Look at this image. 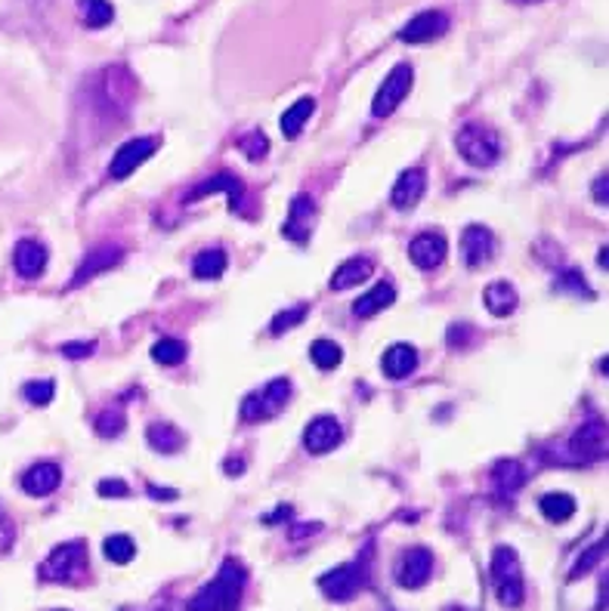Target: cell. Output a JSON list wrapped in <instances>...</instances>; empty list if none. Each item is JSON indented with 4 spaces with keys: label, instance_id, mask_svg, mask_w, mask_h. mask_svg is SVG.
<instances>
[{
    "label": "cell",
    "instance_id": "cell-31",
    "mask_svg": "<svg viewBox=\"0 0 609 611\" xmlns=\"http://www.w3.org/2000/svg\"><path fill=\"white\" fill-rule=\"evenodd\" d=\"M492 479L508 497H514L517 492H520V485H523V466L517 463V460H501V463L495 466Z\"/></svg>",
    "mask_w": 609,
    "mask_h": 611
},
{
    "label": "cell",
    "instance_id": "cell-12",
    "mask_svg": "<svg viewBox=\"0 0 609 611\" xmlns=\"http://www.w3.org/2000/svg\"><path fill=\"white\" fill-rule=\"evenodd\" d=\"M446 32H449V16H446V13H442V10H424L402 28L400 41H405V43H427V41L442 37Z\"/></svg>",
    "mask_w": 609,
    "mask_h": 611
},
{
    "label": "cell",
    "instance_id": "cell-1",
    "mask_svg": "<svg viewBox=\"0 0 609 611\" xmlns=\"http://www.w3.org/2000/svg\"><path fill=\"white\" fill-rule=\"evenodd\" d=\"M247 584V571L238 559H227L210 584L201 587L189 599V611H238Z\"/></svg>",
    "mask_w": 609,
    "mask_h": 611
},
{
    "label": "cell",
    "instance_id": "cell-4",
    "mask_svg": "<svg viewBox=\"0 0 609 611\" xmlns=\"http://www.w3.org/2000/svg\"><path fill=\"white\" fill-rule=\"evenodd\" d=\"M291 398V380H269L266 387L251 392V396L242 402V420L245 424H263V420H273L276 414L288 405Z\"/></svg>",
    "mask_w": 609,
    "mask_h": 611
},
{
    "label": "cell",
    "instance_id": "cell-39",
    "mask_svg": "<svg viewBox=\"0 0 609 611\" xmlns=\"http://www.w3.org/2000/svg\"><path fill=\"white\" fill-rule=\"evenodd\" d=\"M100 494L102 497H127V485L121 479H105V482H100Z\"/></svg>",
    "mask_w": 609,
    "mask_h": 611
},
{
    "label": "cell",
    "instance_id": "cell-24",
    "mask_svg": "<svg viewBox=\"0 0 609 611\" xmlns=\"http://www.w3.org/2000/svg\"><path fill=\"white\" fill-rule=\"evenodd\" d=\"M393 300H396V288L390 282H381L353 303V315H356V319H372V315H378L381 309L393 306Z\"/></svg>",
    "mask_w": 609,
    "mask_h": 611
},
{
    "label": "cell",
    "instance_id": "cell-27",
    "mask_svg": "<svg viewBox=\"0 0 609 611\" xmlns=\"http://www.w3.org/2000/svg\"><path fill=\"white\" fill-rule=\"evenodd\" d=\"M149 444H152L158 454H177V451L183 448V433L170 424H152L149 426Z\"/></svg>",
    "mask_w": 609,
    "mask_h": 611
},
{
    "label": "cell",
    "instance_id": "cell-26",
    "mask_svg": "<svg viewBox=\"0 0 609 611\" xmlns=\"http://www.w3.org/2000/svg\"><path fill=\"white\" fill-rule=\"evenodd\" d=\"M229 260L223 251H217V247H210V251H201L198 256H195L192 263V272L195 278H201V282H214V278H220L223 272H227Z\"/></svg>",
    "mask_w": 609,
    "mask_h": 611
},
{
    "label": "cell",
    "instance_id": "cell-43",
    "mask_svg": "<svg viewBox=\"0 0 609 611\" xmlns=\"http://www.w3.org/2000/svg\"><path fill=\"white\" fill-rule=\"evenodd\" d=\"M514 4H541V0H514Z\"/></svg>",
    "mask_w": 609,
    "mask_h": 611
},
{
    "label": "cell",
    "instance_id": "cell-14",
    "mask_svg": "<svg viewBox=\"0 0 609 611\" xmlns=\"http://www.w3.org/2000/svg\"><path fill=\"white\" fill-rule=\"evenodd\" d=\"M461 253L470 269H483L495 256V235L486 225H468L461 235Z\"/></svg>",
    "mask_w": 609,
    "mask_h": 611
},
{
    "label": "cell",
    "instance_id": "cell-40",
    "mask_svg": "<svg viewBox=\"0 0 609 611\" xmlns=\"http://www.w3.org/2000/svg\"><path fill=\"white\" fill-rule=\"evenodd\" d=\"M90 352H93V343H69V346H63L65 358H81V356H90Z\"/></svg>",
    "mask_w": 609,
    "mask_h": 611
},
{
    "label": "cell",
    "instance_id": "cell-20",
    "mask_svg": "<svg viewBox=\"0 0 609 611\" xmlns=\"http://www.w3.org/2000/svg\"><path fill=\"white\" fill-rule=\"evenodd\" d=\"M374 272V263L368 260V256H353V260H343L337 272L331 275V291H350L356 288V284H362L372 278Z\"/></svg>",
    "mask_w": 609,
    "mask_h": 611
},
{
    "label": "cell",
    "instance_id": "cell-35",
    "mask_svg": "<svg viewBox=\"0 0 609 611\" xmlns=\"http://www.w3.org/2000/svg\"><path fill=\"white\" fill-rule=\"evenodd\" d=\"M604 553H606V540H600V543H594V547L588 549V553L582 556V559L575 562V568L569 571V580H575V578H585L588 571L597 565L600 559H604Z\"/></svg>",
    "mask_w": 609,
    "mask_h": 611
},
{
    "label": "cell",
    "instance_id": "cell-32",
    "mask_svg": "<svg viewBox=\"0 0 609 611\" xmlns=\"http://www.w3.org/2000/svg\"><path fill=\"white\" fill-rule=\"evenodd\" d=\"M102 553L109 562L127 565L133 556H137V543H133V538H127V534H111V538H105V543H102Z\"/></svg>",
    "mask_w": 609,
    "mask_h": 611
},
{
    "label": "cell",
    "instance_id": "cell-13",
    "mask_svg": "<svg viewBox=\"0 0 609 611\" xmlns=\"http://www.w3.org/2000/svg\"><path fill=\"white\" fill-rule=\"evenodd\" d=\"M217 192H227L229 210H242L245 186H242V179L232 177V173H217V177H210L208 183H198L189 195H186V204H195V201L208 198V195H217Z\"/></svg>",
    "mask_w": 609,
    "mask_h": 611
},
{
    "label": "cell",
    "instance_id": "cell-7",
    "mask_svg": "<svg viewBox=\"0 0 609 611\" xmlns=\"http://www.w3.org/2000/svg\"><path fill=\"white\" fill-rule=\"evenodd\" d=\"M362 584H365V565L362 562L341 565V568H334V571H328V575L319 578L322 593H325L328 599H334V602L353 599V596L362 590Z\"/></svg>",
    "mask_w": 609,
    "mask_h": 611
},
{
    "label": "cell",
    "instance_id": "cell-28",
    "mask_svg": "<svg viewBox=\"0 0 609 611\" xmlns=\"http://www.w3.org/2000/svg\"><path fill=\"white\" fill-rule=\"evenodd\" d=\"M310 358L313 365L319 368V371H334L337 365L343 361V349L334 343V339H315V343L310 346Z\"/></svg>",
    "mask_w": 609,
    "mask_h": 611
},
{
    "label": "cell",
    "instance_id": "cell-36",
    "mask_svg": "<svg viewBox=\"0 0 609 611\" xmlns=\"http://www.w3.org/2000/svg\"><path fill=\"white\" fill-rule=\"evenodd\" d=\"M96 433L105 435V439H115V435H121L124 433V414H118V411L100 414V420H96Z\"/></svg>",
    "mask_w": 609,
    "mask_h": 611
},
{
    "label": "cell",
    "instance_id": "cell-16",
    "mask_svg": "<svg viewBox=\"0 0 609 611\" xmlns=\"http://www.w3.org/2000/svg\"><path fill=\"white\" fill-rule=\"evenodd\" d=\"M343 439V429L334 417H315L304 433V444L310 454H328Z\"/></svg>",
    "mask_w": 609,
    "mask_h": 611
},
{
    "label": "cell",
    "instance_id": "cell-6",
    "mask_svg": "<svg viewBox=\"0 0 609 611\" xmlns=\"http://www.w3.org/2000/svg\"><path fill=\"white\" fill-rule=\"evenodd\" d=\"M87 568V547L84 543H63L47 556L41 565V580H56V584H69Z\"/></svg>",
    "mask_w": 609,
    "mask_h": 611
},
{
    "label": "cell",
    "instance_id": "cell-38",
    "mask_svg": "<svg viewBox=\"0 0 609 611\" xmlns=\"http://www.w3.org/2000/svg\"><path fill=\"white\" fill-rule=\"evenodd\" d=\"M304 315H306V306H295L288 309V312H279L273 319V324H269V330H273V334H285V330L297 328V324L304 321Z\"/></svg>",
    "mask_w": 609,
    "mask_h": 611
},
{
    "label": "cell",
    "instance_id": "cell-2",
    "mask_svg": "<svg viewBox=\"0 0 609 611\" xmlns=\"http://www.w3.org/2000/svg\"><path fill=\"white\" fill-rule=\"evenodd\" d=\"M492 584L495 596L505 608H520L523 606V568H520V556L514 547H495L492 553Z\"/></svg>",
    "mask_w": 609,
    "mask_h": 611
},
{
    "label": "cell",
    "instance_id": "cell-25",
    "mask_svg": "<svg viewBox=\"0 0 609 611\" xmlns=\"http://www.w3.org/2000/svg\"><path fill=\"white\" fill-rule=\"evenodd\" d=\"M313 111H315V100H313V96H300V100L291 105V109L285 111L282 120H279L282 133L288 136V139H295V136L306 127V120H310Z\"/></svg>",
    "mask_w": 609,
    "mask_h": 611
},
{
    "label": "cell",
    "instance_id": "cell-29",
    "mask_svg": "<svg viewBox=\"0 0 609 611\" xmlns=\"http://www.w3.org/2000/svg\"><path fill=\"white\" fill-rule=\"evenodd\" d=\"M78 10L87 28H105L115 19V6L109 0H78Z\"/></svg>",
    "mask_w": 609,
    "mask_h": 611
},
{
    "label": "cell",
    "instance_id": "cell-10",
    "mask_svg": "<svg viewBox=\"0 0 609 611\" xmlns=\"http://www.w3.org/2000/svg\"><path fill=\"white\" fill-rule=\"evenodd\" d=\"M409 256L418 269H440L449 256V241L442 232H420L409 244Z\"/></svg>",
    "mask_w": 609,
    "mask_h": 611
},
{
    "label": "cell",
    "instance_id": "cell-5",
    "mask_svg": "<svg viewBox=\"0 0 609 611\" xmlns=\"http://www.w3.org/2000/svg\"><path fill=\"white\" fill-rule=\"evenodd\" d=\"M411 81H415V68L409 62H400L393 65V72L383 78V84L378 87V93H374V102H372V115L374 118H390L396 109L402 105V100L409 96L411 90Z\"/></svg>",
    "mask_w": 609,
    "mask_h": 611
},
{
    "label": "cell",
    "instance_id": "cell-30",
    "mask_svg": "<svg viewBox=\"0 0 609 611\" xmlns=\"http://www.w3.org/2000/svg\"><path fill=\"white\" fill-rule=\"evenodd\" d=\"M538 507L545 512V519H551V522H566V519H573V512H575V501L563 492H554V494L541 497Z\"/></svg>",
    "mask_w": 609,
    "mask_h": 611
},
{
    "label": "cell",
    "instance_id": "cell-41",
    "mask_svg": "<svg viewBox=\"0 0 609 611\" xmlns=\"http://www.w3.org/2000/svg\"><path fill=\"white\" fill-rule=\"evenodd\" d=\"M606 188H609V177L604 173V177H597V183H594V201H597V204H604V207H606V201H609Z\"/></svg>",
    "mask_w": 609,
    "mask_h": 611
},
{
    "label": "cell",
    "instance_id": "cell-22",
    "mask_svg": "<svg viewBox=\"0 0 609 611\" xmlns=\"http://www.w3.org/2000/svg\"><path fill=\"white\" fill-rule=\"evenodd\" d=\"M118 263H121V247H100V251H93V253H87V256H84L81 269L74 272L72 284H74V288H78V284L90 282V278H96V275H100V272L111 269V266H118Z\"/></svg>",
    "mask_w": 609,
    "mask_h": 611
},
{
    "label": "cell",
    "instance_id": "cell-33",
    "mask_svg": "<svg viewBox=\"0 0 609 611\" xmlns=\"http://www.w3.org/2000/svg\"><path fill=\"white\" fill-rule=\"evenodd\" d=\"M152 358L158 361V365H164V368H174V365H179V361L186 358V343H183V339H177V337L158 339V343L152 346Z\"/></svg>",
    "mask_w": 609,
    "mask_h": 611
},
{
    "label": "cell",
    "instance_id": "cell-34",
    "mask_svg": "<svg viewBox=\"0 0 609 611\" xmlns=\"http://www.w3.org/2000/svg\"><path fill=\"white\" fill-rule=\"evenodd\" d=\"M22 396H25L32 405H50L53 396H56V383L53 380H32V383H25Z\"/></svg>",
    "mask_w": 609,
    "mask_h": 611
},
{
    "label": "cell",
    "instance_id": "cell-15",
    "mask_svg": "<svg viewBox=\"0 0 609 611\" xmlns=\"http://www.w3.org/2000/svg\"><path fill=\"white\" fill-rule=\"evenodd\" d=\"M47 247L41 244V241L34 238H22L16 244V251H13V266L22 278H28V282H34V278L44 275V269H47Z\"/></svg>",
    "mask_w": 609,
    "mask_h": 611
},
{
    "label": "cell",
    "instance_id": "cell-37",
    "mask_svg": "<svg viewBox=\"0 0 609 611\" xmlns=\"http://www.w3.org/2000/svg\"><path fill=\"white\" fill-rule=\"evenodd\" d=\"M238 148L245 152L247 161H257V158H266L269 142H266V136H263V133H247L245 139L238 142Z\"/></svg>",
    "mask_w": 609,
    "mask_h": 611
},
{
    "label": "cell",
    "instance_id": "cell-9",
    "mask_svg": "<svg viewBox=\"0 0 609 611\" xmlns=\"http://www.w3.org/2000/svg\"><path fill=\"white\" fill-rule=\"evenodd\" d=\"M430 575H433V553L424 547L405 549L400 562H396V584L405 587V590H420L430 580Z\"/></svg>",
    "mask_w": 609,
    "mask_h": 611
},
{
    "label": "cell",
    "instance_id": "cell-42",
    "mask_svg": "<svg viewBox=\"0 0 609 611\" xmlns=\"http://www.w3.org/2000/svg\"><path fill=\"white\" fill-rule=\"evenodd\" d=\"M149 494H152V497H168V501H174V497H177V492H158V485L149 488Z\"/></svg>",
    "mask_w": 609,
    "mask_h": 611
},
{
    "label": "cell",
    "instance_id": "cell-18",
    "mask_svg": "<svg viewBox=\"0 0 609 611\" xmlns=\"http://www.w3.org/2000/svg\"><path fill=\"white\" fill-rule=\"evenodd\" d=\"M424 188H427L424 170L411 167V170H405L400 179H396L390 201H393V207H396V210H411L420 198H424Z\"/></svg>",
    "mask_w": 609,
    "mask_h": 611
},
{
    "label": "cell",
    "instance_id": "cell-17",
    "mask_svg": "<svg viewBox=\"0 0 609 611\" xmlns=\"http://www.w3.org/2000/svg\"><path fill=\"white\" fill-rule=\"evenodd\" d=\"M59 482H63V470L53 460H41V463H34L32 470L22 475V488L32 497H50L59 488Z\"/></svg>",
    "mask_w": 609,
    "mask_h": 611
},
{
    "label": "cell",
    "instance_id": "cell-19",
    "mask_svg": "<svg viewBox=\"0 0 609 611\" xmlns=\"http://www.w3.org/2000/svg\"><path fill=\"white\" fill-rule=\"evenodd\" d=\"M573 454L578 460H600L606 454V426L588 424L573 435Z\"/></svg>",
    "mask_w": 609,
    "mask_h": 611
},
{
    "label": "cell",
    "instance_id": "cell-8",
    "mask_svg": "<svg viewBox=\"0 0 609 611\" xmlns=\"http://www.w3.org/2000/svg\"><path fill=\"white\" fill-rule=\"evenodd\" d=\"M158 152V139L155 136H137V139H127L121 148L115 152L109 164L111 179H127L140 164H146L149 158Z\"/></svg>",
    "mask_w": 609,
    "mask_h": 611
},
{
    "label": "cell",
    "instance_id": "cell-21",
    "mask_svg": "<svg viewBox=\"0 0 609 611\" xmlns=\"http://www.w3.org/2000/svg\"><path fill=\"white\" fill-rule=\"evenodd\" d=\"M381 368H383V374H387L390 380H405V377H409L418 368L415 346H409V343L390 346V349L383 352V358H381Z\"/></svg>",
    "mask_w": 609,
    "mask_h": 611
},
{
    "label": "cell",
    "instance_id": "cell-3",
    "mask_svg": "<svg viewBox=\"0 0 609 611\" xmlns=\"http://www.w3.org/2000/svg\"><path fill=\"white\" fill-rule=\"evenodd\" d=\"M455 146H458V155H461L468 164H473V167H492V164L501 158L498 133L486 124L461 127L455 136Z\"/></svg>",
    "mask_w": 609,
    "mask_h": 611
},
{
    "label": "cell",
    "instance_id": "cell-11",
    "mask_svg": "<svg viewBox=\"0 0 609 611\" xmlns=\"http://www.w3.org/2000/svg\"><path fill=\"white\" fill-rule=\"evenodd\" d=\"M313 229H315V201L300 195V198L291 201L288 220H285L282 232L295 241V244H310Z\"/></svg>",
    "mask_w": 609,
    "mask_h": 611
},
{
    "label": "cell",
    "instance_id": "cell-23",
    "mask_svg": "<svg viewBox=\"0 0 609 611\" xmlns=\"http://www.w3.org/2000/svg\"><path fill=\"white\" fill-rule=\"evenodd\" d=\"M483 303L495 319H508V315H514V309L520 306V297H517L510 282H492L483 291Z\"/></svg>",
    "mask_w": 609,
    "mask_h": 611
}]
</instances>
